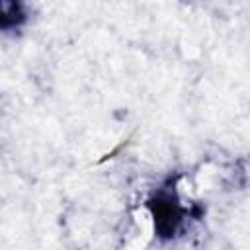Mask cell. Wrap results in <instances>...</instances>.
<instances>
[{
    "mask_svg": "<svg viewBox=\"0 0 250 250\" xmlns=\"http://www.w3.org/2000/svg\"><path fill=\"white\" fill-rule=\"evenodd\" d=\"M148 209L154 219V230L160 238H174L186 221L188 209L180 203L178 195L170 188H160L150 199Z\"/></svg>",
    "mask_w": 250,
    "mask_h": 250,
    "instance_id": "1",
    "label": "cell"
},
{
    "mask_svg": "<svg viewBox=\"0 0 250 250\" xmlns=\"http://www.w3.org/2000/svg\"><path fill=\"white\" fill-rule=\"evenodd\" d=\"M25 10L20 2H2L0 0V31L18 29L25 21Z\"/></svg>",
    "mask_w": 250,
    "mask_h": 250,
    "instance_id": "2",
    "label": "cell"
}]
</instances>
